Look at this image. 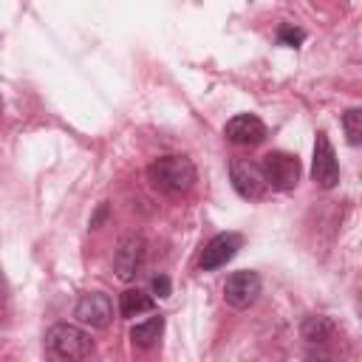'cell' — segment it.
Returning a JSON list of instances; mask_svg holds the SVG:
<instances>
[{
	"mask_svg": "<svg viewBox=\"0 0 362 362\" xmlns=\"http://www.w3.org/2000/svg\"><path fill=\"white\" fill-rule=\"evenodd\" d=\"M147 181L164 195H187L198 181V173L187 156H161L150 161Z\"/></svg>",
	"mask_w": 362,
	"mask_h": 362,
	"instance_id": "1",
	"label": "cell"
},
{
	"mask_svg": "<svg viewBox=\"0 0 362 362\" xmlns=\"http://www.w3.org/2000/svg\"><path fill=\"white\" fill-rule=\"evenodd\" d=\"M93 339L85 328L71 322H54L45 331V362H82L90 356Z\"/></svg>",
	"mask_w": 362,
	"mask_h": 362,
	"instance_id": "2",
	"label": "cell"
},
{
	"mask_svg": "<svg viewBox=\"0 0 362 362\" xmlns=\"http://www.w3.org/2000/svg\"><path fill=\"white\" fill-rule=\"evenodd\" d=\"M260 173L266 178V187L280 189V192H288L300 181V158L291 156V153H283V150L266 153L263 161H260Z\"/></svg>",
	"mask_w": 362,
	"mask_h": 362,
	"instance_id": "3",
	"label": "cell"
},
{
	"mask_svg": "<svg viewBox=\"0 0 362 362\" xmlns=\"http://www.w3.org/2000/svg\"><path fill=\"white\" fill-rule=\"evenodd\" d=\"M144 257H147V240L141 235H124L116 243V252H113V272H116V277L124 280V283L136 280V274L144 266Z\"/></svg>",
	"mask_w": 362,
	"mask_h": 362,
	"instance_id": "4",
	"label": "cell"
},
{
	"mask_svg": "<svg viewBox=\"0 0 362 362\" xmlns=\"http://www.w3.org/2000/svg\"><path fill=\"white\" fill-rule=\"evenodd\" d=\"M229 178H232V187L240 198L246 201H257L266 195V178L260 173V164L257 161H249V158H232L229 161Z\"/></svg>",
	"mask_w": 362,
	"mask_h": 362,
	"instance_id": "5",
	"label": "cell"
},
{
	"mask_svg": "<svg viewBox=\"0 0 362 362\" xmlns=\"http://www.w3.org/2000/svg\"><path fill=\"white\" fill-rule=\"evenodd\" d=\"M311 178L322 187L331 189L339 181V164H337V153L331 147V139L325 130H320L314 136V158H311Z\"/></svg>",
	"mask_w": 362,
	"mask_h": 362,
	"instance_id": "6",
	"label": "cell"
},
{
	"mask_svg": "<svg viewBox=\"0 0 362 362\" xmlns=\"http://www.w3.org/2000/svg\"><path fill=\"white\" fill-rule=\"evenodd\" d=\"M260 274L257 272H249V269H240V272H232L223 283V300L232 305V308H249L255 305V300L260 297Z\"/></svg>",
	"mask_w": 362,
	"mask_h": 362,
	"instance_id": "7",
	"label": "cell"
},
{
	"mask_svg": "<svg viewBox=\"0 0 362 362\" xmlns=\"http://www.w3.org/2000/svg\"><path fill=\"white\" fill-rule=\"evenodd\" d=\"M240 246H243V238H240L238 232H221V235H215V238H209V240L204 243L201 257H198V266H201L204 272L221 269V266H226V263L238 255Z\"/></svg>",
	"mask_w": 362,
	"mask_h": 362,
	"instance_id": "8",
	"label": "cell"
},
{
	"mask_svg": "<svg viewBox=\"0 0 362 362\" xmlns=\"http://www.w3.org/2000/svg\"><path fill=\"white\" fill-rule=\"evenodd\" d=\"M74 317L88 328H107L110 320H113V303L102 291H88V294L79 297V303L74 308Z\"/></svg>",
	"mask_w": 362,
	"mask_h": 362,
	"instance_id": "9",
	"label": "cell"
},
{
	"mask_svg": "<svg viewBox=\"0 0 362 362\" xmlns=\"http://www.w3.org/2000/svg\"><path fill=\"white\" fill-rule=\"evenodd\" d=\"M223 136L232 141V144H240V147H255L266 139V124L255 116V113H238L226 122L223 127Z\"/></svg>",
	"mask_w": 362,
	"mask_h": 362,
	"instance_id": "10",
	"label": "cell"
},
{
	"mask_svg": "<svg viewBox=\"0 0 362 362\" xmlns=\"http://www.w3.org/2000/svg\"><path fill=\"white\" fill-rule=\"evenodd\" d=\"M153 305H156L153 297L147 291H141V288H127V291L119 294V314L124 320H133L139 314H147V311H153Z\"/></svg>",
	"mask_w": 362,
	"mask_h": 362,
	"instance_id": "11",
	"label": "cell"
},
{
	"mask_svg": "<svg viewBox=\"0 0 362 362\" xmlns=\"http://www.w3.org/2000/svg\"><path fill=\"white\" fill-rule=\"evenodd\" d=\"M305 345H320V342H331L334 339V322L328 317H320V314H311L303 320V328H300Z\"/></svg>",
	"mask_w": 362,
	"mask_h": 362,
	"instance_id": "12",
	"label": "cell"
},
{
	"mask_svg": "<svg viewBox=\"0 0 362 362\" xmlns=\"http://www.w3.org/2000/svg\"><path fill=\"white\" fill-rule=\"evenodd\" d=\"M161 331H164V317H150V320L136 322V325L130 328V339H133V345H139V348H153V345L158 342Z\"/></svg>",
	"mask_w": 362,
	"mask_h": 362,
	"instance_id": "13",
	"label": "cell"
},
{
	"mask_svg": "<svg viewBox=\"0 0 362 362\" xmlns=\"http://www.w3.org/2000/svg\"><path fill=\"white\" fill-rule=\"evenodd\" d=\"M342 127H345V139L348 144H362V110L359 107H348L342 113Z\"/></svg>",
	"mask_w": 362,
	"mask_h": 362,
	"instance_id": "14",
	"label": "cell"
},
{
	"mask_svg": "<svg viewBox=\"0 0 362 362\" xmlns=\"http://www.w3.org/2000/svg\"><path fill=\"white\" fill-rule=\"evenodd\" d=\"M305 362H334V351H331V342L305 345Z\"/></svg>",
	"mask_w": 362,
	"mask_h": 362,
	"instance_id": "15",
	"label": "cell"
},
{
	"mask_svg": "<svg viewBox=\"0 0 362 362\" xmlns=\"http://www.w3.org/2000/svg\"><path fill=\"white\" fill-rule=\"evenodd\" d=\"M277 40H280L283 45H291V48H297V45L305 40V31H303V28H297V25H280V31H277Z\"/></svg>",
	"mask_w": 362,
	"mask_h": 362,
	"instance_id": "16",
	"label": "cell"
},
{
	"mask_svg": "<svg viewBox=\"0 0 362 362\" xmlns=\"http://www.w3.org/2000/svg\"><path fill=\"white\" fill-rule=\"evenodd\" d=\"M150 291H153L156 297H170V291H173L170 277H167V274H156V277L150 280Z\"/></svg>",
	"mask_w": 362,
	"mask_h": 362,
	"instance_id": "17",
	"label": "cell"
},
{
	"mask_svg": "<svg viewBox=\"0 0 362 362\" xmlns=\"http://www.w3.org/2000/svg\"><path fill=\"white\" fill-rule=\"evenodd\" d=\"M0 314H6V280H3V272H0Z\"/></svg>",
	"mask_w": 362,
	"mask_h": 362,
	"instance_id": "18",
	"label": "cell"
},
{
	"mask_svg": "<svg viewBox=\"0 0 362 362\" xmlns=\"http://www.w3.org/2000/svg\"><path fill=\"white\" fill-rule=\"evenodd\" d=\"M0 113H3V99H0Z\"/></svg>",
	"mask_w": 362,
	"mask_h": 362,
	"instance_id": "19",
	"label": "cell"
}]
</instances>
